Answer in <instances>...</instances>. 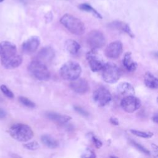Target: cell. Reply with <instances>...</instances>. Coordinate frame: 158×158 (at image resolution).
Here are the masks:
<instances>
[{"label":"cell","mask_w":158,"mask_h":158,"mask_svg":"<svg viewBox=\"0 0 158 158\" xmlns=\"http://www.w3.org/2000/svg\"><path fill=\"white\" fill-rule=\"evenodd\" d=\"M130 131L134 135L143 138H150L154 136V133L152 132H146V131H139V130H133L131 129L130 130Z\"/></svg>","instance_id":"24"},{"label":"cell","mask_w":158,"mask_h":158,"mask_svg":"<svg viewBox=\"0 0 158 158\" xmlns=\"http://www.w3.org/2000/svg\"><path fill=\"white\" fill-rule=\"evenodd\" d=\"M28 70L31 75L39 80L46 81L50 78V72L45 64L38 60L30 62Z\"/></svg>","instance_id":"4"},{"label":"cell","mask_w":158,"mask_h":158,"mask_svg":"<svg viewBox=\"0 0 158 158\" xmlns=\"http://www.w3.org/2000/svg\"><path fill=\"white\" fill-rule=\"evenodd\" d=\"M17 54L16 46L12 42L4 41L0 43L1 58L7 57Z\"/></svg>","instance_id":"14"},{"label":"cell","mask_w":158,"mask_h":158,"mask_svg":"<svg viewBox=\"0 0 158 158\" xmlns=\"http://www.w3.org/2000/svg\"><path fill=\"white\" fill-rule=\"evenodd\" d=\"M74 109L75 110L78 112V114H80V115L85 116V117H87L89 115V113L83 108L80 107V106H74Z\"/></svg>","instance_id":"29"},{"label":"cell","mask_w":158,"mask_h":158,"mask_svg":"<svg viewBox=\"0 0 158 158\" xmlns=\"http://www.w3.org/2000/svg\"><path fill=\"white\" fill-rule=\"evenodd\" d=\"M64 47L66 51L71 54H77L80 49V45L74 40L69 39L65 41Z\"/></svg>","instance_id":"21"},{"label":"cell","mask_w":158,"mask_h":158,"mask_svg":"<svg viewBox=\"0 0 158 158\" xmlns=\"http://www.w3.org/2000/svg\"><path fill=\"white\" fill-rule=\"evenodd\" d=\"M81 157L82 158H96V155L93 151L89 149L88 150L86 153H85L81 156Z\"/></svg>","instance_id":"31"},{"label":"cell","mask_w":158,"mask_h":158,"mask_svg":"<svg viewBox=\"0 0 158 158\" xmlns=\"http://www.w3.org/2000/svg\"><path fill=\"white\" fill-rule=\"evenodd\" d=\"M10 156L12 158H22L20 156H19V155H17V154H15V153H10Z\"/></svg>","instance_id":"36"},{"label":"cell","mask_w":158,"mask_h":158,"mask_svg":"<svg viewBox=\"0 0 158 158\" xmlns=\"http://www.w3.org/2000/svg\"><path fill=\"white\" fill-rule=\"evenodd\" d=\"M22 62L21 56L15 54L7 57L1 58V63L2 67L7 69H13L18 67Z\"/></svg>","instance_id":"13"},{"label":"cell","mask_w":158,"mask_h":158,"mask_svg":"<svg viewBox=\"0 0 158 158\" xmlns=\"http://www.w3.org/2000/svg\"><path fill=\"white\" fill-rule=\"evenodd\" d=\"M130 143H131L134 147H135L137 149H138V150L140 151L141 152H143L144 154H146V155H149V154H150V152H149L146 148H145L144 146H141V145L139 144V143H136V142H135V141H133V140H131V139H130Z\"/></svg>","instance_id":"26"},{"label":"cell","mask_w":158,"mask_h":158,"mask_svg":"<svg viewBox=\"0 0 158 158\" xmlns=\"http://www.w3.org/2000/svg\"><path fill=\"white\" fill-rule=\"evenodd\" d=\"M59 73L63 79L73 81L79 78L81 73V68L78 62L68 61L61 66Z\"/></svg>","instance_id":"3"},{"label":"cell","mask_w":158,"mask_h":158,"mask_svg":"<svg viewBox=\"0 0 158 158\" xmlns=\"http://www.w3.org/2000/svg\"><path fill=\"white\" fill-rule=\"evenodd\" d=\"M144 81L145 85L151 89L158 88V78L154 77L151 73L148 72L144 74Z\"/></svg>","instance_id":"20"},{"label":"cell","mask_w":158,"mask_h":158,"mask_svg":"<svg viewBox=\"0 0 158 158\" xmlns=\"http://www.w3.org/2000/svg\"><path fill=\"white\" fill-rule=\"evenodd\" d=\"M109 158H118V157H116V156H110V157H109Z\"/></svg>","instance_id":"38"},{"label":"cell","mask_w":158,"mask_h":158,"mask_svg":"<svg viewBox=\"0 0 158 158\" xmlns=\"http://www.w3.org/2000/svg\"><path fill=\"white\" fill-rule=\"evenodd\" d=\"M141 105L140 99L135 96H125L120 102L122 108L128 113L134 112L140 107Z\"/></svg>","instance_id":"8"},{"label":"cell","mask_w":158,"mask_h":158,"mask_svg":"<svg viewBox=\"0 0 158 158\" xmlns=\"http://www.w3.org/2000/svg\"><path fill=\"white\" fill-rule=\"evenodd\" d=\"M157 103H158V97H157Z\"/></svg>","instance_id":"40"},{"label":"cell","mask_w":158,"mask_h":158,"mask_svg":"<svg viewBox=\"0 0 158 158\" xmlns=\"http://www.w3.org/2000/svg\"><path fill=\"white\" fill-rule=\"evenodd\" d=\"M106 41L104 34L97 30L91 31L86 36V43L91 50H96L103 47Z\"/></svg>","instance_id":"6"},{"label":"cell","mask_w":158,"mask_h":158,"mask_svg":"<svg viewBox=\"0 0 158 158\" xmlns=\"http://www.w3.org/2000/svg\"><path fill=\"white\" fill-rule=\"evenodd\" d=\"M3 1H4V0H0V2H2Z\"/></svg>","instance_id":"39"},{"label":"cell","mask_w":158,"mask_h":158,"mask_svg":"<svg viewBox=\"0 0 158 158\" xmlns=\"http://www.w3.org/2000/svg\"><path fill=\"white\" fill-rule=\"evenodd\" d=\"M46 115V117L48 118L49 120L60 124L67 123L71 119V117L70 116L62 115V114L53 112H47Z\"/></svg>","instance_id":"19"},{"label":"cell","mask_w":158,"mask_h":158,"mask_svg":"<svg viewBox=\"0 0 158 158\" xmlns=\"http://www.w3.org/2000/svg\"><path fill=\"white\" fill-rule=\"evenodd\" d=\"M0 89L1 90V91L4 93V94L9 98H14V93L4 85H2L1 86H0Z\"/></svg>","instance_id":"27"},{"label":"cell","mask_w":158,"mask_h":158,"mask_svg":"<svg viewBox=\"0 0 158 158\" xmlns=\"http://www.w3.org/2000/svg\"><path fill=\"white\" fill-rule=\"evenodd\" d=\"M86 57L88 62L89 67L93 72H96L102 70L105 64L101 56H99L96 52V50H91L89 51L86 54Z\"/></svg>","instance_id":"9"},{"label":"cell","mask_w":158,"mask_h":158,"mask_svg":"<svg viewBox=\"0 0 158 158\" xmlns=\"http://www.w3.org/2000/svg\"><path fill=\"white\" fill-rule=\"evenodd\" d=\"M23 147L27 149L33 151V150H36V149H38L40 148V145L37 142L32 141L30 143L24 144Z\"/></svg>","instance_id":"28"},{"label":"cell","mask_w":158,"mask_h":158,"mask_svg":"<svg viewBox=\"0 0 158 158\" xmlns=\"http://www.w3.org/2000/svg\"><path fill=\"white\" fill-rule=\"evenodd\" d=\"M55 56L54 51L49 46H46L43 48L38 53L36 60L43 62H51Z\"/></svg>","instance_id":"15"},{"label":"cell","mask_w":158,"mask_h":158,"mask_svg":"<svg viewBox=\"0 0 158 158\" xmlns=\"http://www.w3.org/2000/svg\"><path fill=\"white\" fill-rule=\"evenodd\" d=\"M152 120H153L154 122H155V123H158V112L155 113V114L152 115Z\"/></svg>","instance_id":"35"},{"label":"cell","mask_w":158,"mask_h":158,"mask_svg":"<svg viewBox=\"0 0 158 158\" xmlns=\"http://www.w3.org/2000/svg\"><path fill=\"white\" fill-rule=\"evenodd\" d=\"M70 88L77 93L85 94L89 89V86L88 81L83 78H77L71 81L70 83Z\"/></svg>","instance_id":"12"},{"label":"cell","mask_w":158,"mask_h":158,"mask_svg":"<svg viewBox=\"0 0 158 158\" xmlns=\"http://www.w3.org/2000/svg\"><path fill=\"white\" fill-rule=\"evenodd\" d=\"M109 27L117 30H118L121 31H123L127 35H128L131 38H134L135 35L132 31L131 30L130 26L125 22L122 21H114L111 22L109 25Z\"/></svg>","instance_id":"17"},{"label":"cell","mask_w":158,"mask_h":158,"mask_svg":"<svg viewBox=\"0 0 158 158\" xmlns=\"http://www.w3.org/2000/svg\"><path fill=\"white\" fill-rule=\"evenodd\" d=\"M110 122L113 124V125H118L119 124V122H118V120L117 118H115V117H111L110 118Z\"/></svg>","instance_id":"33"},{"label":"cell","mask_w":158,"mask_h":158,"mask_svg":"<svg viewBox=\"0 0 158 158\" xmlns=\"http://www.w3.org/2000/svg\"><path fill=\"white\" fill-rule=\"evenodd\" d=\"M154 55L155 57H156L157 58H158V52H156L154 53Z\"/></svg>","instance_id":"37"},{"label":"cell","mask_w":158,"mask_h":158,"mask_svg":"<svg viewBox=\"0 0 158 158\" xmlns=\"http://www.w3.org/2000/svg\"><path fill=\"white\" fill-rule=\"evenodd\" d=\"M78 8L83 11L92 13L97 18L102 19V16L101 15V14L96 10H95L92 6H91L90 5H89L88 4H86V3L81 4L78 6Z\"/></svg>","instance_id":"23"},{"label":"cell","mask_w":158,"mask_h":158,"mask_svg":"<svg viewBox=\"0 0 158 158\" xmlns=\"http://www.w3.org/2000/svg\"><path fill=\"white\" fill-rule=\"evenodd\" d=\"M117 90L118 93L125 96H134L135 91L132 85L127 82H122L117 86Z\"/></svg>","instance_id":"16"},{"label":"cell","mask_w":158,"mask_h":158,"mask_svg":"<svg viewBox=\"0 0 158 158\" xmlns=\"http://www.w3.org/2000/svg\"><path fill=\"white\" fill-rule=\"evenodd\" d=\"M152 154L154 158H158V146L155 144H151Z\"/></svg>","instance_id":"30"},{"label":"cell","mask_w":158,"mask_h":158,"mask_svg":"<svg viewBox=\"0 0 158 158\" xmlns=\"http://www.w3.org/2000/svg\"><path fill=\"white\" fill-rule=\"evenodd\" d=\"M122 62L124 67L129 72H134L138 66L137 63L132 59L130 52H127L125 54Z\"/></svg>","instance_id":"18"},{"label":"cell","mask_w":158,"mask_h":158,"mask_svg":"<svg viewBox=\"0 0 158 158\" xmlns=\"http://www.w3.org/2000/svg\"><path fill=\"white\" fill-rule=\"evenodd\" d=\"M41 141L44 145L51 149L56 148L59 146L58 141L53 137L48 135H44L41 136Z\"/></svg>","instance_id":"22"},{"label":"cell","mask_w":158,"mask_h":158,"mask_svg":"<svg viewBox=\"0 0 158 158\" xmlns=\"http://www.w3.org/2000/svg\"><path fill=\"white\" fill-rule=\"evenodd\" d=\"M93 98L98 106L104 107L110 102L112 96L107 89L104 87H100L94 91Z\"/></svg>","instance_id":"7"},{"label":"cell","mask_w":158,"mask_h":158,"mask_svg":"<svg viewBox=\"0 0 158 158\" xmlns=\"http://www.w3.org/2000/svg\"><path fill=\"white\" fill-rule=\"evenodd\" d=\"M92 140H93V142L96 148L99 149L102 146V142L99 139H98L97 138H96L95 136H92Z\"/></svg>","instance_id":"32"},{"label":"cell","mask_w":158,"mask_h":158,"mask_svg":"<svg viewBox=\"0 0 158 158\" xmlns=\"http://www.w3.org/2000/svg\"><path fill=\"white\" fill-rule=\"evenodd\" d=\"M123 51V45L121 41H115L107 45L106 48L105 49V55L106 57L115 59L118 58Z\"/></svg>","instance_id":"10"},{"label":"cell","mask_w":158,"mask_h":158,"mask_svg":"<svg viewBox=\"0 0 158 158\" xmlns=\"http://www.w3.org/2000/svg\"><path fill=\"white\" fill-rule=\"evenodd\" d=\"M7 113L2 108L0 107V118H4L6 117Z\"/></svg>","instance_id":"34"},{"label":"cell","mask_w":158,"mask_h":158,"mask_svg":"<svg viewBox=\"0 0 158 158\" xmlns=\"http://www.w3.org/2000/svg\"><path fill=\"white\" fill-rule=\"evenodd\" d=\"M40 44V38L37 36H32L23 43L22 49L24 53L31 54L36 51Z\"/></svg>","instance_id":"11"},{"label":"cell","mask_w":158,"mask_h":158,"mask_svg":"<svg viewBox=\"0 0 158 158\" xmlns=\"http://www.w3.org/2000/svg\"><path fill=\"white\" fill-rule=\"evenodd\" d=\"M19 101L22 104H23V106H25L27 107L33 108V107H35V104L33 101H31V100H30L29 99H28L26 97L20 96L19 98Z\"/></svg>","instance_id":"25"},{"label":"cell","mask_w":158,"mask_h":158,"mask_svg":"<svg viewBox=\"0 0 158 158\" xmlns=\"http://www.w3.org/2000/svg\"><path fill=\"white\" fill-rule=\"evenodd\" d=\"M120 70L118 66L112 62H107L104 64L102 69V77L104 81L113 84L116 83L120 77Z\"/></svg>","instance_id":"5"},{"label":"cell","mask_w":158,"mask_h":158,"mask_svg":"<svg viewBox=\"0 0 158 158\" xmlns=\"http://www.w3.org/2000/svg\"><path fill=\"white\" fill-rule=\"evenodd\" d=\"M60 22L70 33L75 35H81L85 31V25L83 22L72 15L64 14L60 18Z\"/></svg>","instance_id":"2"},{"label":"cell","mask_w":158,"mask_h":158,"mask_svg":"<svg viewBox=\"0 0 158 158\" xmlns=\"http://www.w3.org/2000/svg\"><path fill=\"white\" fill-rule=\"evenodd\" d=\"M9 133L12 138L20 142H27L34 135L33 130L28 125L20 123L12 125L9 130Z\"/></svg>","instance_id":"1"}]
</instances>
